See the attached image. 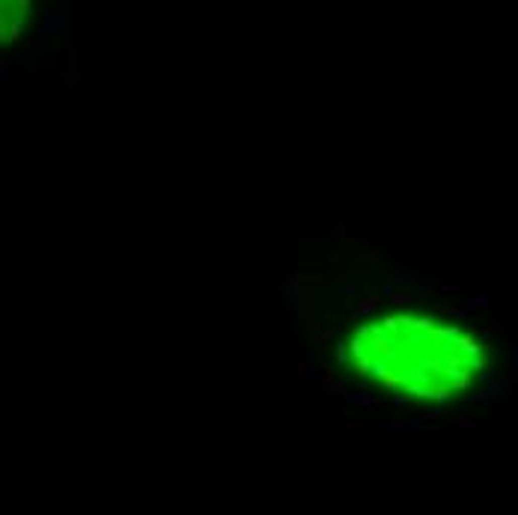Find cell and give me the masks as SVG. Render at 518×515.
Returning a JSON list of instances; mask_svg holds the SVG:
<instances>
[{"instance_id":"1","label":"cell","mask_w":518,"mask_h":515,"mask_svg":"<svg viewBox=\"0 0 518 515\" xmlns=\"http://www.w3.org/2000/svg\"><path fill=\"white\" fill-rule=\"evenodd\" d=\"M340 346L343 363L352 360L357 375L396 390V402H450L483 381L491 366V349L477 331L429 313L369 319Z\"/></svg>"}]
</instances>
